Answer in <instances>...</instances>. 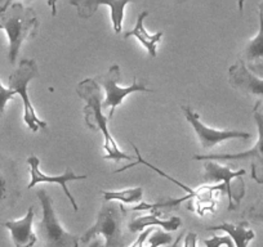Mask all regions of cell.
<instances>
[{
	"instance_id": "24",
	"label": "cell",
	"mask_w": 263,
	"mask_h": 247,
	"mask_svg": "<svg viewBox=\"0 0 263 247\" xmlns=\"http://www.w3.org/2000/svg\"><path fill=\"white\" fill-rule=\"evenodd\" d=\"M197 242V234L194 232H189L184 237V243L183 247H196Z\"/></svg>"
},
{
	"instance_id": "20",
	"label": "cell",
	"mask_w": 263,
	"mask_h": 247,
	"mask_svg": "<svg viewBox=\"0 0 263 247\" xmlns=\"http://www.w3.org/2000/svg\"><path fill=\"white\" fill-rule=\"evenodd\" d=\"M244 216L248 221L254 224H259L263 227V202L253 203L244 213Z\"/></svg>"
},
{
	"instance_id": "16",
	"label": "cell",
	"mask_w": 263,
	"mask_h": 247,
	"mask_svg": "<svg viewBox=\"0 0 263 247\" xmlns=\"http://www.w3.org/2000/svg\"><path fill=\"white\" fill-rule=\"evenodd\" d=\"M155 225L161 227L163 229L168 232H174L182 225V220L178 216H172V218L165 219H159V215L155 214H148L146 216H140L128 223V231L132 234L137 233V232L145 231V228H155Z\"/></svg>"
},
{
	"instance_id": "25",
	"label": "cell",
	"mask_w": 263,
	"mask_h": 247,
	"mask_svg": "<svg viewBox=\"0 0 263 247\" xmlns=\"http://www.w3.org/2000/svg\"><path fill=\"white\" fill-rule=\"evenodd\" d=\"M183 236H184V233L182 232V233L179 234V236L177 237L176 239H174L173 243H171L169 246H166V247H179V244H181V241H182V238H183Z\"/></svg>"
},
{
	"instance_id": "13",
	"label": "cell",
	"mask_w": 263,
	"mask_h": 247,
	"mask_svg": "<svg viewBox=\"0 0 263 247\" xmlns=\"http://www.w3.org/2000/svg\"><path fill=\"white\" fill-rule=\"evenodd\" d=\"M229 81L232 88L245 95H255L263 100V79L254 76L240 60L229 69Z\"/></svg>"
},
{
	"instance_id": "14",
	"label": "cell",
	"mask_w": 263,
	"mask_h": 247,
	"mask_svg": "<svg viewBox=\"0 0 263 247\" xmlns=\"http://www.w3.org/2000/svg\"><path fill=\"white\" fill-rule=\"evenodd\" d=\"M239 60L254 76L263 79V12L259 11V30L240 54Z\"/></svg>"
},
{
	"instance_id": "11",
	"label": "cell",
	"mask_w": 263,
	"mask_h": 247,
	"mask_svg": "<svg viewBox=\"0 0 263 247\" xmlns=\"http://www.w3.org/2000/svg\"><path fill=\"white\" fill-rule=\"evenodd\" d=\"M27 163H29L30 166V175H31V181L29 183V186H27V188L29 190H31V188H34L35 186H37V184L40 183H52V184H57V186H61L63 190V192H65L66 197L69 198L70 202H71L72 208H74L75 211H78V203L77 201H75V198L72 197L71 192L69 191V188H67V181L70 180H82V179H87L88 176L87 175H77V174H74V171L71 170V169H66V173L63 174V175H47V174L43 173L42 170H40L39 165H40V161L39 158L36 157V156H30L29 158H27Z\"/></svg>"
},
{
	"instance_id": "2",
	"label": "cell",
	"mask_w": 263,
	"mask_h": 247,
	"mask_svg": "<svg viewBox=\"0 0 263 247\" xmlns=\"http://www.w3.org/2000/svg\"><path fill=\"white\" fill-rule=\"evenodd\" d=\"M78 94L80 98L87 102L84 110V118L88 128L96 132H101L105 138V145L103 148L106 150L107 155L103 156V158L108 160H129L133 161V157L126 153H124L120 148L118 147V143L114 139L112 135L108 132L107 127V117L102 113V105H101V89L96 79H85L79 83L77 89Z\"/></svg>"
},
{
	"instance_id": "9",
	"label": "cell",
	"mask_w": 263,
	"mask_h": 247,
	"mask_svg": "<svg viewBox=\"0 0 263 247\" xmlns=\"http://www.w3.org/2000/svg\"><path fill=\"white\" fill-rule=\"evenodd\" d=\"M181 108L186 120L194 128L195 134L197 135V138L200 140L201 147L204 150H212L218 143L229 139H249V138H252V134L245 132H237V130H218L205 127L200 121L199 115L195 113L189 106H182Z\"/></svg>"
},
{
	"instance_id": "23",
	"label": "cell",
	"mask_w": 263,
	"mask_h": 247,
	"mask_svg": "<svg viewBox=\"0 0 263 247\" xmlns=\"http://www.w3.org/2000/svg\"><path fill=\"white\" fill-rule=\"evenodd\" d=\"M16 93L13 90L8 89V88H4L3 84L0 83V116H3L4 111H6V106L8 103V100H11L12 98H14Z\"/></svg>"
},
{
	"instance_id": "6",
	"label": "cell",
	"mask_w": 263,
	"mask_h": 247,
	"mask_svg": "<svg viewBox=\"0 0 263 247\" xmlns=\"http://www.w3.org/2000/svg\"><path fill=\"white\" fill-rule=\"evenodd\" d=\"M247 171L244 169L234 171L227 166L212 160L204 161V181H221L224 186V193L229 197V210H236L241 200L245 196V183L242 175Z\"/></svg>"
},
{
	"instance_id": "5",
	"label": "cell",
	"mask_w": 263,
	"mask_h": 247,
	"mask_svg": "<svg viewBox=\"0 0 263 247\" xmlns=\"http://www.w3.org/2000/svg\"><path fill=\"white\" fill-rule=\"evenodd\" d=\"M37 76H39V67H37L36 62L34 59H22L20 62L18 69L12 72L8 79V89L13 90L16 94L21 97L22 102H24V120L27 128L34 133H36L40 128L42 129L47 128V122L40 120L36 116V111H35L29 98V93H27L29 83Z\"/></svg>"
},
{
	"instance_id": "27",
	"label": "cell",
	"mask_w": 263,
	"mask_h": 247,
	"mask_svg": "<svg viewBox=\"0 0 263 247\" xmlns=\"http://www.w3.org/2000/svg\"><path fill=\"white\" fill-rule=\"evenodd\" d=\"M258 8H259V11H260V12H263V3L258 4Z\"/></svg>"
},
{
	"instance_id": "10",
	"label": "cell",
	"mask_w": 263,
	"mask_h": 247,
	"mask_svg": "<svg viewBox=\"0 0 263 247\" xmlns=\"http://www.w3.org/2000/svg\"><path fill=\"white\" fill-rule=\"evenodd\" d=\"M21 196L16 165L0 153V213L16 205Z\"/></svg>"
},
{
	"instance_id": "22",
	"label": "cell",
	"mask_w": 263,
	"mask_h": 247,
	"mask_svg": "<svg viewBox=\"0 0 263 247\" xmlns=\"http://www.w3.org/2000/svg\"><path fill=\"white\" fill-rule=\"evenodd\" d=\"M205 247H235L234 242L229 236H214L212 238L204 239Z\"/></svg>"
},
{
	"instance_id": "8",
	"label": "cell",
	"mask_w": 263,
	"mask_h": 247,
	"mask_svg": "<svg viewBox=\"0 0 263 247\" xmlns=\"http://www.w3.org/2000/svg\"><path fill=\"white\" fill-rule=\"evenodd\" d=\"M120 79L121 72L118 65L111 66L110 70H108L105 75H101V76H98L97 79H96L98 85H102V87L105 88L106 98L102 102V110L110 108L107 115V120H112L115 110L123 103V100L125 99L126 95L137 92L153 93V90L148 89L143 83H138L137 80H135V83L128 88L119 87L118 83L120 81Z\"/></svg>"
},
{
	"instance_id": "21",
	"label": "cell",
	"mask_w": 263,
	"mask_h": 247,
	"mask_svg": "<svg viewBox=\"0 0 263 247\" xmlns=\"http://www.w3.org/2000/svg\"><path fill=\"white\" fill-rule=\"evenodd\" d=\"M171 243H173V237H172V234L165 233L161 229H156L155 233L150 237V246L148 247H159Z\"/></svg>"
},
{
	"instance_id": "1",
	"label": "cell",
	"mask_w": 263,
	"mask_h": 247,
	"mask_svg": "<svg viewBox=\"0 0 263 247\" xmlns=\"http://www.w3.org/2000/svg\"><path fill=\"white\" fill-rule=\"evenodd\" d=\"M39 25V18L31 7L11 0L0 2V29L8 35V59L12 65L16 62L25 40L36 36Z\"/></svg>"
},
{
	"instance_id": "17",
	"label": "cell",
	"mask_w": 263,
	"mask_h": 247,
	"mask_svg": "<svg viewBox=\"0 0 263 247\" xmlns=\"http://www.w3.org/2000/svg\"><path fill=\"white\" fill-rule=\"evenodd\" d=\"M148 14L150 13H148L147 11L141 12L137 17V22H136L135 29L132 30V31L125 32V34L123 35V37L124 39H128V37L130 36L137 37L138 42L148 50V54H150L151 57H156V45H158V43L160 42L161 37H163V31H159L156 32V34H148V32L146 31L143 22H145V18Z\"/></svg>"
},
{
	"instance_id": "19",
	"label": "cell",
	"mask_w": 263,
	"mask_h": 247,
	"mask_svg": "<svg viewBox=\"0 0 263 247\" xmlns=\"http://www.w3.org/2000/svg\"><path fill=\"white\" fill-rule=\"evenodd\" d=\"M101 193L105 197V201H120L125 203H136L142 200L143 188H128L124 191H118V192H108V191H101Z\"/></svg>"
},
{
	"instance_id": "3",
	"label": "cell",
	"mask_w": 263,
	"mask_h": 247,
	"mask_svg": "<svg viewBox=\"0 0 263 247\" xmlns=\"http://www.w3.org/2000/svg\"><path fill=\"white\" fill-rule=\"evenodd\" d=\"M128 231V213L121 203L106 201L98 213L97 221L82 237L80 242L88 243L97 236L105 237L103 247H126L130 242Z\"/></svg>"
},
{
	"instance_id": "26",
	"label": "cell",
	"mask_w": 263,
	"mask_h": 247,
	"mask_svg": "<svg viewBox=\"0 0 263 247\" xmlns=\"http://www.w3.org/2000/svg\"><path fill=\"white\" fill-rule=\"evenodd\" d=\"M90 247H102V243H101L100 239H96V241H93L90 243Z\"/></svg>"
},
{
	"instance_id": "4",
	"label": "cell",
	"mask_w": 263,
	"mask_h": 247,
	"mask_svg": "<svg viewBox=\"0 0 263 247\" xmlns=\"http://www.w3.org/2000/svg\"><path fill=\"white\" fill-rule=\"evenodd\" d=\"M37 198L43 208L42 221L37 224V233L43 247H79L80 237L66 232L57 218L53 201L47 191H37Z\"/></svg>"
},
{
	"instance_id": "12",
	"label": "cell",
	"mask_w": 263,
	"mask_h": 247,
	"mask_svg": "<svg viewBox=\"0 0 263 247\" xmlns=\"http://www.w3.org/2000/svg\"><path fill=\"white\" fill-rule=\"evenodd\" d=\"M130 2L128 0H121V2H111V0H105V2H95V0H71L70 6L77 7L78 14L82 18H89L95 14L100 6H106L111 9V18H112L114 30L116 34L121 32V26H123L124 11L125 7L129 6Z\"/></svg>"
},
{
	"instance_id": "15",
	"label": "cell",
	"mask_w": 263,
	"mask_h": 247,
	"mask_svg": "<svg viewBox=\"0 0 263 247\" xmlns=\"http://www.w3.org/2000/svg\"><path fill=\"white\" fill-rule=\"evenodd\" d=\"M34 206H30L26 215L20 220H9L3 223L7 229L11 231L12 239L16 247H32L37 241L36 234L32 232L34 221Z\"/></svg>"
},
{
	"instance_id": "18",
	"label": "cell",
	"mask_w": 263,
	"mask_h": 247,
	"mask_svg": "<svg viewBox=\"0 0 263 247\" xmlns=\"http://www.w3.org/2000/svg\"><path fill=\"white\" fill-rule=\"evenodd\" d=\"M206 231H223L229 234L236 247H248V243L255 238L254 231L248 228V221H240L237 224L223 223L219 225L208 227Z\"/></svg>"
},
{
	"instance_id": "7",
	"label": "cell",
	"mask_w": 263,
	"mask_h": 247,
	"mask_svg": "<svg viewBox=\"0 0 263 247\" xmlns=\"http://www.w3.org/2000/svg\"><path fill=\"white\" fill-rule=\"evenodd\" d=\"M262 100H257L253 113H254V120L258 128V140L254 147L249 151H245L241 153H235V155H197L194 156V160L196 161H241L250 160L252 165V178L258 184H263V112L259 110Z\"/></svg>"
}]
</instances>
